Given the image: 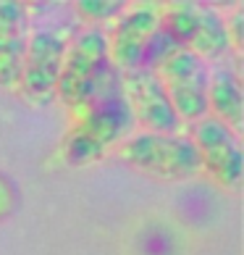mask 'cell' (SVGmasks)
<instances>
[{
	"label": "cell",
	"mask_w": 244,
	"mask_h": 255,
	"mask_svg": "<svg viewBox=\"0 0 244 255\" xmlns=\"http://www.w3.org/2000/svg\"><path fill=\"white\" fill-rule=\"evenodd\" d=\"M145 69L153 71L163 84L168 103L181 124H197L208 116V69L200 58L173 45L163 29L150 42Z\"/></svg>",
	"instance_id": "cell-2"
},
{
	"label": "cell",
	"mask_w": 244,
	"mask_h": 255,
	"mask_svg": "<svg viewBox=\"0 0 244 255\" xmlns=\"http://www.w3.org/2000/svg\"><path fill=\"white\" fill-rule=\"evenodd\" d=\"M118 82L134 124H139L150 134H179L181 131V121L176 119L163 84L150 69L142 66V69L121 71Z\"/></svg>",
	"instance_id": "cell-8"
},
{
	"label": "cell",
	"mask_w": 244,
	"mask_h": 255,
	"mask_svg": "<svg viewBox=\"0 0 244 255\" xmlns=\"http://www.w3.org/2000/svg\"><path fill=\"white\" fill-rule=\"evenodd\" d=\"M192 145L200 155V168L221 187H237L242 179L239 137L210 116L192 124Z\"/></svg>",
	"instance_id": "cell-9"
},
{
	"label": "cell",
	"mask_w": 244,
	"mask_h": 255,
	"mask_svg": "<svg viewBox=\"0 0 244 255\" xmlns=\"http://www.w3.org/2000/svg\"><path fill=\"white\" fill-rule=\"evenodd\" d=\"M13 211V187L8 184V179L0 176V219Z\"/></svg>",
	"instance_id": "cell-13"
},
{
	"label": "cell",
	"mask_w": 244,
	"mask_h": 255,
	"mask_svg": "<svg viewBox=\"0 0 244 255\" xmlns=\"http://www.w3.org/2000/svg\"><path fill=\"white\" fill-rule=\"evenodd\" d=\"M161 29L171 37L173 45L192 53L194 58L215 61L231 50L226 34V18L208 5L197 3H163Z\"/></svg>",
	"instance_id": "cell-5"
},
{
	"label": "cell",
	"mask_w": 244,
	"mask_h": 255,
	"mask_svg": "<svg viewBox=\"0 0 244 255\" xmlns=\"http://www.w3.org/2000/svg\"><path fill=\"white\" fill-rule=\"evenodd\" d=\"M118 158L137 168L139 174L153 176L158 182H181L202 171L200 155L189 134H129L118 145Z\"/></svg>",
	"instance_id": "cell-3"
},
{
	"label": "cell",
	"mask_w": 244,
	"mask_h": 255,
	"mask_svg": "<svg viewBox=\"0 0 244 255\" xmlns=\"http://www.w3.org/2000/svg\"><path fill=\"white\" fill-rule=\"evenodd\" d=\"M118 74L113 69L87 100L71 108V129L63 139V155L69 163H92L131 134L134 119L121 95Z\"/></svg>",
	"instance_id": "cell-1"
},
{
	"label": "cell",
	"mask_w": 244,
	"mask_h": 255,
	"mask_svg": "<svg viewBox=\"0 0 244 255\" xmlns=\"http://www.w3.org/2000/svg\"><path fill=\"white\" fill-rule=\"evenodd\" d=\"M161 13L163 3H137L124 8V13L113 18L105 32L108 58L116 71L142 69L150 42L161 32Z\"/></svg>",
	"instance_id": "cell-7"
},
{
	"label": "cell",
	"mask_w": 244,
	"mask_h": 255,
	"mask_svg": "<svg viewBox=\"0 0 244 255\" xmlns=\"http://www.w3.org/2000/svg\"><path fill=\"white\" fill-rule=\"evenodd\" d=\"M71 37H74L71 26H55V29L34 32L26 40L21 74H18V84H16L26 100L45 106V103L55 98V84H58L61 66Z\"/></svg>",
	"instance_id": "cell-6"
},
{
	"label": "cell",
	"mask_w": 244,
	"mask_h": 255,
	"mask_svg": "<svg viewBox=\"0 0 244 255\" xmlns=\"http://www.w3.org/2000/svg\"><path fill=\"white\" fill-rule=\"evenodd\" d=\"M74 8H77L79 18H84L89 24L110 21V18H118L124 13V3H116V0H81Z\"/></svg>",
	"instance_id": "cell-12"
},
{
	"label": "cell",
	"mask_w": 244,
	"mask_h": 255,
	"mask_svg": "<svg viewBox=\"0 0 244 255\" xmlns=\"http://www.w3.org/2000/svg\"><path fill=\"white\" fill-rule=\"evenodd\" d=\"M26 50V5L0 0V87H16Z\"/></svg>",
	"instance_id": "cell-10"
},
{
	"label": "cell",
	"mask_w": 244,
	"mask_h": 255,
	"mask_svg": "<svg viewBox=\"0 0 244 255\" xmlns=\"http://www.w3.org/2000/svg\"><path fill=\"white\" fill-rule=\"evenodd\" d=\"M208 116L239 137L244 124V98L234 71H215L208 79Z\"/></svg>",
	"instance_id": "cell-11"
},
{
	"label": "cell",
	"mask_w": 244,
	"mask_h": 255,
	"mask_svg": "<svg viewBox=\"0 0 244 255\" xmlns=\"http://www.w3.org/2000/svg\"><path fill=\"white\" fill-rule=\"evenodd\" d=\"M110 71H113V66L108 58L105 32L100 26H89V29L71 37L58 84H55V98L69 111L77 108L95 92V87Z\"/></svg>",
	"instance_id": "cell-4"
}]
</instances>
